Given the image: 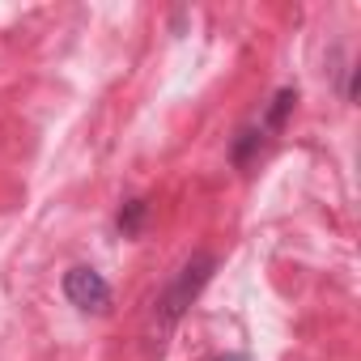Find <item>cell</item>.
<instances>
[{"mask_svg": "<svg viewBox=\"0 0 361 361\" xmlns=\"http://www.w3.org/2000/svg\"><path fill=\"white\" fill-rule=\"evenodd\" d=\"M217 255L213 251H196L183 268H178L174 272V281L161 289V298L153 302V327H157V336H166L178 319H183L188 314V306L204 293V285L213 281V272H217Z\"/></svg>", "mask_w": 361, "mask_h": 361, "instance_id": "1", "label": "cell"}, {"mask_svg": "<svg viewBox=\"0 0 361 361\" xmlns=\"http://www.w3.org/2000/svg\"><path fill=\"white\" fill-rule=\"evenodd\" d=\"M64 298H68L77 310H85V314H106V310H111V285H106V276H102L98 268H90V264H77V268L64 272Z\"/></svg>", "mask_w": 361, "mask_h": 361, "instance_id": "2", "label": "cell"}, {"mask_svg": "<svg viewBox=\"0 0 361 361\" xmlns=\"http://www.w3.org/2000/svg\"><path fill=\"white\" fill-rule=\"evenodd\" d=\"M293 106H298V90H293V85L276 90V94H272V106H268V111H264V119H259V128H264L268 136H272V132H281Z\"/></svg>", "mask_w": 361, "mask_h": 361, "instance_id": "3", "label": "cell"}, {"mask_svg": "<svg viewBox=\"0 0 361 361\" xmlns=\"http://www.w3.org/2000/svg\"><path fill=\"white\" fill-rule=\"evenodd\" d=\"M264 145H268V132H264L259 123H255V128H243L238 140H234V166H251L255 153H264Z\"/></svg>", "mask_w": 361, "mask_h": 361, "instance_id": "4", "label": "cell"}, {"mask_svg": "<svg viewBox=\"0 0 361 361\" xmlns=\"http://www.w3.org/2000/svg\"><path fill=\"white\" fill-rule=\"evenodd\" d=\"M145 221H149V200H123V209H119V217H115V226H119V234L123 238H136L140 230H145Z\"/></svg>", "mask_w": 361, "mask_h": 361, "instance_id": "5", "label": "cell"}, {"mask_svg": "<svg viewBox=\"0 0 361 361\" xmlns=\"http://www.w3.org/2000/svg\"><path fill=\"white\" fill-rule=\"evenodd\" d=\"M217 361H247V353H226V357H217Z\"/></svg>", "mask_w": 361, "mask_h": 361, "instance_id": "6", "label": "cell"}]
</instances>
